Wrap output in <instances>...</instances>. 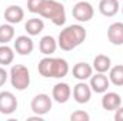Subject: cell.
<instances>
[{
  "instance_id": "cell-1",
  "label": "cell",
  "mask_w": 123,
  "mask_h": 121,
  "mask_svg": "<svg viewBox=\"0 0 123 121\" xmlns=\"http://www.w3.org/2000/svg\"><path fill=\"white\" fill-rule=\"evenodd\" d=\"M86 36H87V33H86L83 26H80V24L67 26L59 34L57 46L60 47L62 50H64V51H70V50L76 49L77 46H80L85 41Z\"/></svg>"
},
{
  "instance_id": "cell-2",
  "label": "cell",
  "mask_w": 123,
  "mask_h": 121,
  "mask_svg": "<svg viewBox=\"0 0 123 121\" xmlns=\"http://www.w3.org/2000/svg\"><path fill=\"white\" fill-rule=\"evenodd\" d=\"M39 14L44 19H49L55 26H63L66 22L64 6L56 0H44V3L39 10Z\"/></svg>"
},
{
  "instance_id": "cell-3",
  "label": "cell",
  "mask_w": 123,
  "mask_h": 121,
  "mask_svg": "<svg viewBox=\"0 0 123 121\" xmlns=\"http://www.w3.org/2000/svg\"><path fill=\"white\" fill-rule=\"evenodd\" d=\"M9 77H10L12 86L19 91L26 90L30 84V73H29L27 67L23 64H14L10 68Z\"/></svg>"
},
{
  "instance_id": "cell-4",
  "label": "cell",
  "mask_w": 123,
  "mask_h": 121,
  "mask_svg": "<svg viewBox=\"0 0 123 121\" xmlns=\"http://www.w3.org/2000/svg\"><path fill=\"white\" fill-rule=\"evenodd\" d=\"M53 101L47 94H37L31 100V111L36 116H44L52 110Z\"/></svg>"
},
{
  "instance_id": "cell-5",
  "label": "cell",
  "mask_w": 123,
  "mask_h": 121,
  "mask_svg": "<svg viewBox=\"0 0 123 121\" xmlns=\"http://www.w3.org/2000/svg\"><path fill=\"white\" fill-rule=\"evenodd\" d=\"M72 14H73V17L77 22L86 23V22H89V20L93 19L94 10H93V6L90 3H87V1H79V3H76L73 6Z\"/></svg>"
},
{
  "instance_id": "cell-6",
  "label": "cell",
  "mask_w": 123,
  "mask_h": 121,
  "mask_svg": "<svg viewBox=\"0 0 123 121\" xmlns=\"http://www.w3.org/2000/svg\"><path fill=\"white\" fill-rule=\"evenodd\" d=\"M17 110V98L10 91L0 93V114L10 116Z\"/></svg>"
},
{
  "instance_id": "cell-7",
  "label": "cell",
  "mask_w": 123,
  "mask_h": 121,
  "mask_svg": "<svg viewBox=\"0 0 123 121\" xmlns=\"http://www.w3.org/2000/svg\"><path fill=\"white\" fill-rule=\"evenodd\" d=\"M73 97H74V101L79 103V104H86L90 101V97H92V88L89 84H86L85 81H80L74 86L73 88Z\"/></svg>"
},
{
  "instance_id": "cell-8",
  "label": "cell",
  "mask_w": 123,
  "mask_h": 121,
  "mask_svg": "<svg viewBox=\"0 0 123 121\" xmlns=\"http://www.w3.org/2000/svg\"><path fill=\"white\" fill-rule=\"evenodd\" d=\"M90 88L92 91L94 93H97V94H103V93H106L107 88H109V86H110V80L105 76V73H97V74H94L92 77H90Z\"/></svg>"
},
{
  "instance_id": "cell-9",
  "label": "cell",
  "mask_w": 123,
  "mask_h": 121,
  "mask_svg": "<svg viewBox=\"0 0 123 121\" xmlns=\"http://www.w3.org/2000/svg\"><path fill=\"white\" fill-rule=\"evenodd\" d=\"M70 95H72V90H70L69 84H66V83H57V84L53 87L52 97H53V100H55L56 103H59V104L67 103L69 98H70Z\"/></svg>"
},
{
  "instance_id": "cell-10",
  "label": "cell",
  "mask_w": 123,
  "mask_h": 121,
  "mask_svg": "<svg viewBox=\"0 0 123 121\" xmlns=\"http://www.w3.org/2000/svg\"><path fill=\"white\" fill-rule=\"evenodd\" d=\"M33 49H34V44L29 36H19L14 40V50L20 56H29L33 51Z\"/></svg>"
},
{
  "instance_id": "cell-11",
  "label": "cell",
  "mask_w": 123,
  "mask_h": 121,
  "mask_svg": "<svg viewBox=\"0 0 123 121\" xmlns=\"http://www.w3.org/2000/svg\"><path fill=\"white\" fill-rule=\"evenodd\" d=\"M122 105V97L117 93H105V95L102 97V107L106 111H115L116 108H119Z\"/></svg>"
},
{
  "instance_id": "cell-12",
  "label": "cell",
  "mask_w": 123,
  "mask_h": 121,
  "mask_svg": "<svg viewBox=\"0 0 123 121\" xmlns=\"http://www.w3.org/2000/svg\"><path fill=\"white\" fill-rule=\"evenodd\" d=\"M107 38L112 44L115 46H122L123 44V23L116 22L112 23L107 29Z\"/></svg>"
},
{
  "instance_id": "cell-13",
  "label": "cell",
  "mask_w": 123,
  "mask_h": 121,
  "mask_svg": "<svg viewBox=\"0 0 123 121\" xmlns=\"http://www.w3.org/2000/svg\"><path fill=\"white\" fill-rule=\"evenodd\" d=\"M4 19L10 24H17L25 19V10L20 6H9L4 10Z\"/></svg>"
},
{
  "instance_id": "cell-14",
  "label": "cell",
  "mask_w": 123,
  "mask_h": 121,
  "mask_svg": "<svg viewBox=\"0 0 123 121\" xmlns=\"http://www.w3.org/2000/svg\"><path fill=\"white\" fill-rule=\"evenodd\" d=\"M93 74V67L87 63H77L73 67V77L80 80V81H86L87 78H90Z\"/></svg>"
},
{
  "instance_id": "cell-15",
  "label": "cell",
  "mask_w": 123,
  "mask_h": 121,
  "mask_svg": "<svg viewBox=\"0 0 123 121\" xmlns=\"http://www.w3.org/2000/svg\"><path fill=\"white\" fill-rule=\"evenodd\" d=\"M99 11L106 17H113L119 11V0H100Z\"/></svg>"
},
{
  "instance_id": "cell-16",
  "label": "cell",
  "mask_w": 123,
  "mask_h": 121,
  "mask_svg": "<svg viewBox=\"0 0 123 121\" xmlns=\"http://www.w3.org/2000/svg\"><path fill=\"white\" fill-rule=\"evenodd\" d=\"M39 49L40 51L44 54V56H50L56 51L57 49V41L52 37V36H44L40 38V43H39Z\"/></svg>"
},
{
  "instance_id": "cell-17",
  "label": "cell",
  "mask_w": 123,
  "mask_h": 121,
  "mask_svg": "<svg viewBox=\"0 0 123 121\" xmlns=\"http://www.w3.org/2000/svg\"><path fill=\"white\" fill-rule=\"evenodd\" d=\"M53 64H55V59L52 57H44L39 61L37 70L40 73V76L46 77V78H53Z\"/></svg>"
},
{
  "instance_id": "cell-18",
  "label": "cell",
  "mask_w": 123,
  "mask_h": 121,
  "mask_svg": "<svg viewBox=\"0 0 123 121\" xmlns=\"http://www.w3.org/2000/svg\"><path fill=\"white\" fill-rule=\"evenodd\" d=\"M112 67V60L110 57L105 56V54H97L93 60V68L97 71V73H106L109 71Z\"/></svg>"
},
{
  "instance_id": "cell-19",
  "label": "cell",
  "mask_w": 123,
  "mask_h": 121,
  "mask_svg": "<svg viewBox=\"0 0 123 121\" xmlns=\"http://www.w3.org/2000/svg\"><path fill=\"white\" fill-rule=\"evenodd\" d=\"M44 29V23L42 19H30L25 24V30L27 31L29 36H39Z\"/></svg>"
},
{
  "instance_id": "cell-20",
  "label": "cell",
  "mask_w": 123,
  "mask_h": 121,
  "mask_svg": "<svg viewBox=\"0 0 123 121\" xmlns=\"http://www.w3.org/2000/svg\"><path fill=\"white\" fill-rule=\"evenodd\" d=\"M69 73V64L64 59H55L53 64V78H63Z\"/></svg>"
},
{
  "instance_id": "cell-21",
  "label": "cell",
  "mask_w": 123,
  "mask_h": 121,
  "mask_svg": "<svg viewBox=\"0 0 123 121\" xmlns=\"http://www.w3.org/2000/svg\"><path fill=\"white\" fill-rule=\"evenodd\" d=\"M109 80L112 84L117 86V87H122L123 86V66H115V67H110V73H109Z\"/></svg>"
},
{
  "instance_id": "cell-22",
  "label": "cell",
  "mask_w": 123,
  "mask_h": 121,
  "mask_svg": "<svg viewBox=\"0 0 123 121\" xmlns=\"http://www.w3.org/2000/svg\"><path fill=\"white\" fill-rule=\"evenodd\" d=\"M14 60V53L13 49L9 47L7 44H1L0 46V64L1 66H9Z\"/></svg>"
},
{
  "instance_id": "cell-23",
  "label": "cell",
  "mask_w": 123,
  "mask_h": 121,
  "mask_svg": "<svg viewBox=\"0 0 123 121\" xmlns=\"http://www.w3.org/2000/svg\"><path fill=\"white\" fill-rule=\"evenodd\" d=\"M13 37H14V29L10 23L0 26V44H7L9 41L13 40Z\"/></svg>"
},
{
  "instance_id": "cell-24",
  "label": "cell",
  "mask_w": 123,
  "mask_h": 121,
  "mask_svg": "<svg viewBox=\"0 0 123 121\" xmlns=\"http://www.w3.org/2000/svg\"><path fill=\"white\" fill-rule=\"evenodd\" d=\"M43 3H44V0H27V10L36 14V13H39Z\"/></svg>"
},
{
  "instance_id": "cell-25",
  "label": "cell",
  "mask_w": 123,
  "mask_h": 121,
  "mask_svg": "<svg viewBox=\"0 0 123 121\" xmlns=\"http://www.w3.org/2000/svg\"><path fill=\"white\" fill-rule=\"evenodd\" d=\"M70 120L72 121H89L90 120V117H89V114L86 113V111H74L72 116H70Z\"/></svg>"
},
{
  "instance_id": "cell-26",
  "label": "cell",
  "mask_w": 123,
  "mask_h": 121,
  "mask_svg": "<svg viewBox=\"0 0 123 121\" xmlns=\"http://www.w3.org/2000/svg\"><path fill=\"white\" fill-rule=\"evenodd\" d=\"M7 77H9L7 71H6L3 67H0V87H1V86H4V83L7 81Z\"/></svg>"
},
{
  "instance_id": "cell-27",
  "label": "cell",
  "mask_w": 123,
  "mask_h": 121,
  "mask_svg": "<svg viewBox=\"0 0 123 121\" xmlns=\"http://www.w3.org/2000/svg\"><path fill=\"white\" fill-rule=\"evenodd\" d=\"M115 120L116 121H123V107H119L115 110Z\"/></svg>"
},
{
  "instance_id": "cell-28",
  "label": "cell",
  "mask_w": 123,
  "mask_h": 121,
  "mask_svg": "<svg viewBox=\"0 0 123 121\" xmlns=\"http://www.w3.org/2000/svg\"><path fill=\"white\" fill-rule=\"evenodd\" d=\"M122 13H123V7H122Z\"/></svg>"
}]
</instances>
